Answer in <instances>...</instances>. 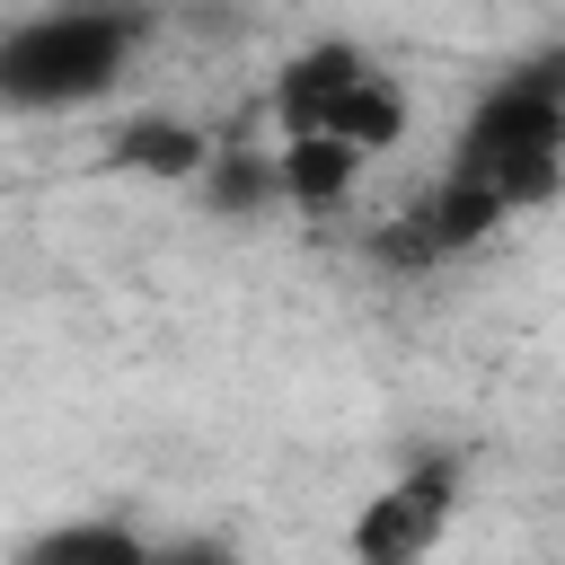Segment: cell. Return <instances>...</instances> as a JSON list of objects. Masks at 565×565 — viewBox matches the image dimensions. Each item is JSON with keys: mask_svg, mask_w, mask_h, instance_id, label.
<instances>
[{"mask_svg": "<svg viewBox=\"0 0 565 565\" xmlns=\"http://www.w3.org/2000/svg\"><path fill=\"white\" fill-rule=\"evenodd\" d=\"M450 168L477 177L503 212H539L565 185V44L512 62L459 124Z\"/></svg>", "mask_w": 565, "mask_h": 565, "instance_id": "cell-1", "label": "cell"}, {"mask_svg": "<svg viewBox=\"0 0 565 565\" xmlns=\"http://www.w3.org/2000/svg\"><path fill=\"white\" fill-rule=\"evenodd\" d=\"M141 9L124 0H44L35 18L0 26V106L18 115H71V106H97L132 53H141Z\"/></svg>", "mask_w": 565, "mask_h": 565, "instance_id": "cell-2", "label": "cell"}, {"mask_svg": "<svg viewBox=\"0 0 565 565\" xmlns=\"http://www.w3.org/2000/svg\"><path fill=\"white\" fill-rule=\"evenodd\" d=\"M274 124L282 132H344L353 150H388L406 132V88L362 53V44H309L274 79Z\"/></svg>", "mask_w": 565, "mask_h": 565, "instance_id": "cell-3", "label": "cell"}, {"mask_svg": "<svg viewBox=\"0 0 565 565\" xmlns=\"http://www.w3.org/2000/svg\"><path fill=\"white\" fill-rule=\"evenodd\" d=\"M450 512H459V468L450 459H415L406 477H388L362 512H353V556L362 565H415L424 547L450 539Z\"/></svg>", "mask_w": 565, "mask_h": 565, "instance_id": "cell-4", "label": "cell"}, {"mask_svg": "<svg viewBox=\"0 0 565 565\" xmlns=\"http://www.w3.org/2000/svg\"><path fill=\"white\" fill-rule=\"evenodd\" d=\"M371 150H353L344 132H282V203L300 212H335L353 185H362Z\"/></svg>", "mask_w": 565, "mask_h": 565, "instance_id": "cell-5", "label": "cell"}, {"mask_svg": "<svg viewBox=\"0 0 565 565\" xmlns=\"http://www.w3.org/2000/svg\"><path fill=\"white\" fill-rule=\"evenodd\" d=\"M212 159V141L185 124V115H132L115 141H106V168H132V177H168V185H194Z\"/></svg>", "mask_w": 565, "mask_h": 565, "instance_id": "cell-6", "label": "cell"}, {"mask_svg": "<svg viewBox=\"0 0 565 565\" xmlns=\"http://www.w3.org/2000/svg\"><path fill=\"white\" fill-rule=\"evenodd\" d=\"M194 185L212 194V212L256 221V212L282 203V150H265V141H212V159H203Z\"/></svg>", "mask_w": 565, "mask_h": 565, "instance_id": "cell-7", "label": "cell"}, {"mask_svg": "<svg viewBox=\"0 0 565 565\" xmlns=\"http://www.w3.org/2000/svg\"><path fill=\"white\" fill-rule=\"evenodd\" d=\"M26 556H35V565H88V556H106V565H141L150 539L124 530V521H62V530L26 539Z\"/></svg>", "mask_w": 565, "mask_h": 565, "instance_id": "cell-8", "label": "cell"}]
</instances>
